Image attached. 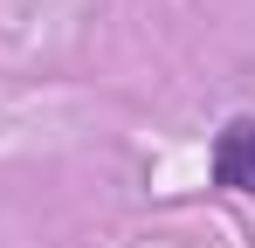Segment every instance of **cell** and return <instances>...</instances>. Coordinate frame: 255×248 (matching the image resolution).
<instances>
[{
  "mask_svg": "<svg viewBox=\"0 0 255 248\" xmlns=\"http://www.w3.org/2000/svg\"><path fill=\"white\" fill-rule=\"evenodd\" d=\"M207 179L221 193H255V118H228L207 145Z\"/></svg>",
  "mask_w": 255,
  "mask_h": 248,
  "instance_id": "6da1fadb",
  "label": "cell"
}]
</instances>
